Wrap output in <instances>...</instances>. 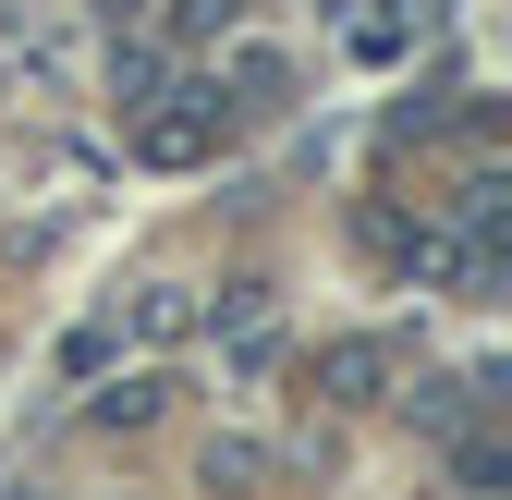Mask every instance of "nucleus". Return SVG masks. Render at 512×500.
<instances>
[{
	"label": "nucleus",
	"instance_id": "nucleus-1",
	"mask_svg": "<svg viewBox=\"0 0 512 500\" xmlns=\"http://www.w3.org/2000/svg\"><path fill=\"white\" fill-rule=\"evenodd\" d=\"M208 135H220V86H171V110L135 135V159H159V171H183V159H208Z\"/></svg>",
	"mask_w": 512,
	"mask_h": 500
},
{
	"label": "nucleus",
	"instance_id": "nucleus-2",
	"mask_svg": "<svg viewBox=\"0 0 512 500\" xmlns=\"http://www.w3.org/2000/svg\"><path fill=\"white\" fill-rule=\"evenodd\" d=\"M317 379H330L342 403H366L378 379H391V342H330V354H317Z\"/></svg>",
	"mask_w": 512,
	"mask_h": 500
},
{
	"label": "nucleus",
	"instance_id": "nucleus-3",
	"mask_svg": "<svg viewBox=\"0 0 512 500\" xmlns=\"http://www.w3.org/2000/svg\"><path fill=\"white\" fill-rule=\"evenodd\" d=\"M86 415H98V427H147V415H159V379H122V391H98Z\"/></svg>",
	"mask_w": 512,
	"mask_h": 500
},
{
	"label": "nucleus",
	"instance_id": "nucleus-4",
	"mask_svg": "<svg viewBox=\"0 0 512 500\" xmlns=\"http://www.w3.org/2000/svg\"><path fill=\"white\" fill-rule=\"evenodd\" d=\"M244 0H183V37H208V25H232Z\"/></svg>",
	"mask_w": 512,
	"mask_h": 500
}]
</instances>
